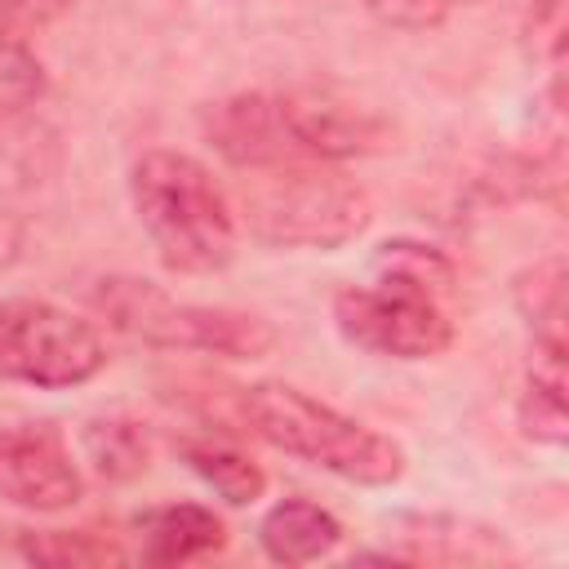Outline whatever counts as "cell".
I'll return each mask as SVG.
<instances>
[{"label":"cell","instance_id":"obj_1","mask_svg":"<svg viewBox=\"0 0 569 569\" xmlns=\"http://www.w3.org/2000/svg\"><path fill=\"white\" fill-rule=\"evenodd\" d=\"M156 258L178 276H213L236 258V213L213 173L182 151H142L129 178Z\"/></svg>","mask_w":569,"mask_h":569},{"label":"cell","instance_id":"obj_2","mask_svg":"<svg viewBox=\"0 0 569 569\" xmlns=\"http://www.w3.org/2000/svg\"><path fill=\"white\" fill-rule=\"evenodd\" d=\"M240 409H244V422L253 427V436H262L267 445L293 453V458H307L351 485L382 489L405 476V449L391 436L338 413L333 405H325L289 382L244 387Z\"/></svg>","mask_w":569,"mask_h":569},{"label":"cell","instance_id":"obj_3","mask_svg":"<svg viewBox=\"0 0 569 569\" xmlns=\"http://www.w3.org/2000/svg\"><path fill=\"white\" fill-rule=\"evenodd\" d=\"M93 311L111 320V329L160 347V351H204L227 360H258L276 347V329L262 316L231 311V307H200L178 302L151 280L107 276L89 293Z\"/></svg>","mask_w":569,"mask_h":569},{"label":"cell","instance_id":"obj_4","mask_svg":"<svg viewBox=\"0 0 569 569\" xmlns=\"http://www.w3.org/2000/svg\"><path fill=\"white\" fill-rule=\"evenodd\" d=\"M244 187V227L271 249H338L369 227V196L320 164L258 169Z\"/></svg>","mask_w":569,"mask_h":569},{"label":"cell","instance_id":"obj_5","mask_svg":"<svg viewBox=\"0 0 569 569\" xmlns=\"http://www.w3.org/2000/svg\"><path fill=\"white\" fill-rule=\"evenodd\" d=\"M333 325L351 347L391 360H431L453 342V320L440 293L400 276L338 289Z\"/></svg>","mask_w":569,"mask_h":569},{"label":"cell","instance_id":"obj_6","mask_svg":"<svg viewBox=\"0 0 569 569\" xmlns=\"http://www.w3.org/2000/svg\"><path fill=\"white\" fill-rule=\"evenodd\" d=\"M107 365L102 333L36 298L0 302V378L27 382V387H80Z\"/></svg>","mask_w":569,"mask_h":569},{"label":"cell","instance_id":"obj_7","mask_svg":"<svg viewBox=\"0 0 569 569\" xmlns=\"http://www.w3.org/2000/svg\"><path fill=\"white\" fill-rule=\"evenodd\" d=\"M276 107H280V124H284V138L298 164L373 156L391 142V129L382 116L329 89H289V93H276Z\"/></svg>","mask_w":569,"mask_h":569},{"label":"cell","instance_id":"obj_8","mask_svg":"<svg viewBox=\"0 0 569 569\" xmlns=\"http://www.w3.org/2000/svg\"><path fill=\"white\" fill-rule=\"evenodd\" d=\"M0 498L27 511H67L84 498V476L58 427L22 422L0 431Z\"/></svg>","mask_w":569,"mask_h":569},{"label":"cell","instance_id":"obj_9","mask_svg":"<svg viewBox=\"0 0 569 569\" xmlns=\"http://www.w3.org/2000/svg\"><path fill=\"white\" fill-rule=\"evenodd\" d=\"M204 138L209 147L236 164V169H280L298 164L280 124L276 93H231L204 111Z\"/></svg>","mask_w":569,"mask_h":569},{"label":"cell","instance_id":"obj_10","mask_svg":"<svg viewBox=\"0 0 569 569\" xmlns=\"http://www.w3.org/2000/svg\"><path fill=\"white\" fill-rule=\"evenodd\" d=\"M142 560L147 565H187L227 542V525L200 502H169L138 516Z\"/></svg>","mask_w":569,"mask_h":569},{"label":"cell","instance_id":"obj_11","mask_svg":"<svg viewBox=\"0 0 569 569\" xmlns=\"http://www.w3.org/2000/svg\"><path fill=\"white\" fill-rule=\"evenodd\" d=\"M258 538L276 565H311L342 542V525L307 498H284L262 516Z\"/></svg>","mask_w":569,"mask_h":569},{"label":"cell","instance_id":"obj_12","mask_svg":"<svg viewBox=\"0 0 569 569\" xmlns=\"http://www.w3.org/2000/svg\"><path fill=\"white\" fill-rule=\"evenodd\" d=\"M565 289H569V276H565V258L560 253L538 258L511 284L516 311L533 329L538 351H560L565 356Z\"/></svg>","mask_w":569,"mask_h":569},{"label":"cell","instance_id":"obj_13","mask_svg":"<svg viewBox=\"0 0 569 569\" xmlns=\"http://www.w3.org/2000/svg\"><path fill=\"white\" fill-rule=\"evenodd\" d=\"M516 422L538 445H565L569 440V405H565V356L538 351L525 396L516 405Z\"/></svg>","mask_w":569,"mask_h":569},{"label":"cell","instance_id":"obj_14","mask_svg":"<svg viewBox=\"0 0 569 569\" xmlns=\"http://www.w3.org/2000/svg\"><path fill=\"white\" fill-rule=\"evenodd\" d=\"M182 458H187V467H191L222 502H231V507H249V502H258L262 489H267L262 467H258L253 458H244V453L218 445V440H187V445H182Z\"/></svg>","mask_w":569,"mask_h":569},{"label":"cell","instance_id":"obj_15","mask_svg":"<svg viewBox=\"0 0 569 569\" xmlns=\"http://www.w3.org/2000/svg\"><path fill=\"white\" fill-rule=\"evenodd\" d=\"M84 453L98 476L107 480H133L147 471L151 440L133 418H98L84 427Z\"/></svg>","mask_w":569,"mask_h":569},{"label":"cell","instance_id":"obj_16","mask_svg":"<svg viewBox=\"0 0 569 569\" xmlns=\"http://www.w3.org/2000/svg\"><path fill=\"white\" fill-rule=\"evenodd\" d=\"M44 89H49V76H44V62L31 53V44L18 36H0V116H18L36 107Z\"/></svg>","mask_w":569,"mask_h":569},{"label":"cell","instance_id":"obj_17","mask_svg":"<svg viewBox=\"0 0 569 569\" xmlns=\"http://www.w3.org/2000/svg\"><path fill=\"white\" fill-rule=\"evenodd\" d=\"M22 556L40 560V565H107V560H124L111 542H98L93 533H67V529L22 533Z\"/></svg>","mask_w":569,"mask_h":569},{"label":"cell","instance_id":"obj_18","mask_svg":"<svg viewBox=\"0 0 569 569\" xmlns=\"http://www.w3.org/2000/svg\"><path fill=\"white\" fill-rule=\"evenodd\" d=\"M369 13L387 27H400V31H427V27H440L458 0H365Z\"/></svg>","mask_w":569,"mask_h":569},{"label":"cell","instance_id":"obj_19","mask_svg":"<svg viewBox=\"0 0 569 569\" xmlns=\"http://www.w3.org/2000/svg\"><path fill=\"white\" fill-rule=\"evenodd\" d=\"M76 0H0V36H27L49 27L53 18H62Z\"/></svg>","mask_w":569,"mask_h":569},{"label":"cell","instance_id":"obj_20","mask_svg":"<svg viewBox=\"0 0 569 569\" xmlns=\"http://www.w3.org/2000/svg\"><path fill=\"white\" fill-rule=\"evenodd\" d=\"M22 244H27V227H22V218H13V213L0 209V276L22 258Z\"/></svg>","mask_w":569,"mask_h":569}]
</instances>
